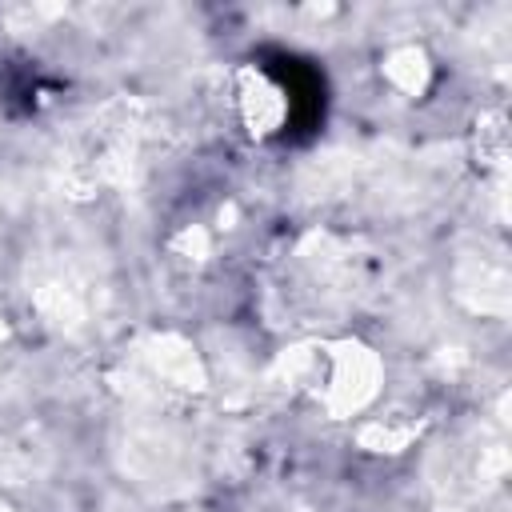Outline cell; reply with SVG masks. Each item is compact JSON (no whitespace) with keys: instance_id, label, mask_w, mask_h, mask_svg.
<instances>
[{"instance_id":"6da1fadb","label":"cell","mask_w":512,"mask_h":512,"mask_svg":"<svg viewBox=\"0 0 512 512\" xmlns=\"http://www.w3.org/2000/svg\"><path fill=\"white\" fill-rule=\"evenodd\" d=\"M236 112H240V124L256 140H268V136L284 132V124L292 116V96L272 72L240 68L236 72Z\"/></svg>"},{"instance_id":"7a4b0ae2","label":"cell","mask_w":512,"mask_h":512,"mask_svg":"<svg viewBox=\"0 0 512 512\" xmlns=\"http://www.w3.org/2000/svg\"><path fill=\"white\" fill-rule=\"evenodd\" d=\"M0 512H12V508H4V504H0Z\"/></svg>"}]
</instances>
